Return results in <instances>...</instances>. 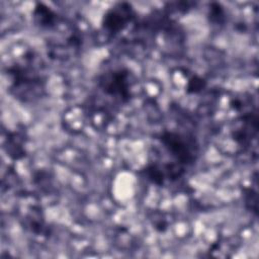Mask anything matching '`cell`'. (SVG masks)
<instances>
[{
    "instance_id": "1",
    "label": "cell",
    "mask_w": 259,
    "mask_h": 259,
    "mask_svg": "<svg viewBox=\"0 0 259 259\" xmlns=\"http://www.w3.org/2000/svg\"><path fill=\"white\" fill-rule=\"evenodd\" d=\"M10 79V91L24 102L38 98L44 90V78L34 65V57L28 54L23 61L16 62L7 70Z\"/></svg>"
},
{
    "instance_id": "2",
    "label": "cell",
    "mask_w": 259,
    "mask_h": 259,
    "mask_svg": "<svg viewBox=\"0 0 259 259\" xmlns=\"http://www.w3.org/2000/svg\"><path fill=\"white\" fill-rule=\"evenodd\" d=\"M159 140L179 165L187 166L196 160L198 147L194 138L172 131H165L160 135Z\"/></svg>"
},
{
    "instance_id": "3",
    "label": "cell",
    "mask_w": 259,
    "mask_h": 259,
    "mask_svg": "<svg viewBox=\"0 0 259 259\" xmlns=\"http://www.w3.org/2000/svg\"><path fill=\"white\" fill-rule=\"evenodd\" d=\"M98 86L107 96L126 102L131 98L130 71L124 68L107 71L100 76Z\"/></svg>"
},
{
    "instance_id": "4",
    "label": "cell",
    "mask_w": 259,
    "mask_h": 259,
    "mask_svg": "<svg viewBox=\"0 0 259 259\" xmlns=\"http://www.w3.org/2000/svg\"><path fill=\"white\" fill-rule=\"evenodd\" d=\"M134 17V10L128 3H117L109 8L102 17V27L109 33L122 30Z\"/></svg>"
},
{
    "instance_id": "5",
    "label": "cell",
    "mask_w": 259,
    "mask_h": 259,
    "mask_svg": "<svg viewBox=\"0 0 259 259\" xmlns=\"http://www.w3.org/2000/svg\"><path fill=\"white\" fill-rule=\"evenodd\" d=\"M32 18L41 28H52L57 21V14L44 3H37L32 12Z\"/></svg>"
},
{
    "instance_id": "6",
    "label": "cell",
    "mask_w": 259,
    "mask_h": 259,
    "mask_svg": "<svg viewBox=\"0 0 259 259\" xmlns=\"http://www.w3.org/2000/svg\"><path fill=\"white\" fill-rule=\"evenodd\" d=\"M144 173L147 179L156 185H162L164 182V179L166 178L165 169L159 167L156 164L148 165L144 170Z\"/></svg>"
},
{
    "instance_id": "7",
    "label": "cell",
    "mask_w": 259,
    "mask_h": 259,
    "mask_svg": "<svg viewBox=\"0 0 259 259\" xmlns=\"http://www.w3.org/2000/svg\"><path fill=\"white\" fill-rule=\"evenodd\" d=\"M209 20L212 23H222L225 19V11L224 8L219 3H211L208 14Z\"/></svg>"
},
{
    "instance_id": "8",
    "label": "cell",
    "mask_w": 259,
    "mask_h": 259,
    "mask_svg": "<svg viewBox=\"0 0 259 259\" xmlns=\"http://www.w3.org/2000/svg\"><path fill=\"white\" fill-rule=\"evenodd\" d=\"M205 87V81L197 76V75H194L191 79H189L188 83H187V86H186V92L187 93H198L200 92L201 90H203V88Z\"/></svg>"
},
{
    "instance_id": "9",
    "label": "cell",
    "mask_w": 259,
    "mask_h": 259,
    "mask_svg": "<svg viewBox=\"0 0 259 259\" xmlns=\"http://www.w3.org/2000/svg\"><path fill=\"white\" fill-rule=\"evenodd\" d=\"M245 204L249 210L257 212V194L252 189H247L244 195Z\"/></svg>"
}]
</instances>
